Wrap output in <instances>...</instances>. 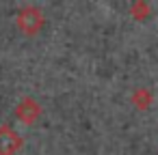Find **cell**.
Masks as SVG:
<instances>
[{
	"label": "cell",
	"instance_id": "obj_1",
	"mask_svg": "<svg viewBox=\"0 0 158 155\" xmlns=\"http://www.w3.org/2000/svg\"><path fill=\"white\" fill-rule=\"evenodd\" d=\"M41 24H44V15H41V11L35 9V7H26V9H22V11L18 13V26H20L26 35H35V33L41 28Z\"/></svg>",
	"mask_w": 158,
	"mask_h": 155
},
{
	"label": "cell",
	"instance_id": "obj_2",
	"mask_svg": "<svg viewBox=\"0 0 158 155\" xmlns=\"http://www.w3.org/2000/svg\"><path fill=\"white\" fill-rule=\"evenodd\" d=\"M20 146H22V138L9 125L0 127V155H13Z\"/></svg>",
	"mask_w": 158,
	"mask_h": 155
},
{
	"label": "cell",
	"instance_id": "obj_3",
	"mask_svg": "<svg viewBox=\"0 0 158 155\" xmlns=\"http://www.w3.org/2000/svg\"><path fill=\"white\" fill-rule=\"evenodd\" d=\"M15 114H18L24 123H33V121L37 118V114H39V106H37L33 99H24V101H20Z\"/></svg>",
	"mask_w": 158,
	"mask_h": 155
}]
</instances>
